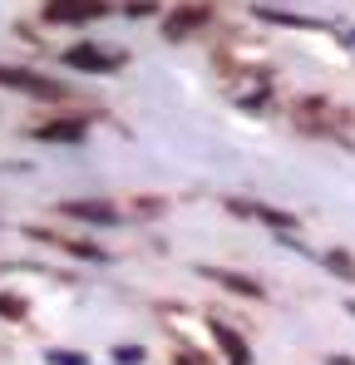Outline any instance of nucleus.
<instances>
[{
    "label": "nucleus",
    "instance_id": "f257e3e1",
    "mask_svg": "<svg viewBox=\"0 0 355 365\" xmlns=\"http://www.w3.org/2000/svg\"><path fill=\"white\" fill-rule=\"evenodd\" d=\"M94 15H104V0H50L45 5V20H59V25L94 20Z\"/></svg>",
    "mask_w": 355,
    "mask_h": 365
},
{
    "label": "nucleus",
    "instance_id": "f03ea898",
    "mask_svg": "<svg viewBox=\"0 0 355 365\" xmlns=\"http://www.w3.org/2000/svg\"><path fill=\"white\" fill-rule=\"evenodd\" d=\"M64 64L104 74V69H118V55H104V50H94V45H74V50H64Z\"/></svg>",
    "mask_w": 355,
    "mask_h": 365
},
{
    "label": "nucleus",
    "instance_id": "7ed1b4c3",
    "mask_svg": "<svg viewBox=\"0 0 355 365\" xmlns=\"http://www.w3.org/2000/svg\"><path fill=\"white\" fill-rule=\"evenodd\" d=\"M0 84H10V89H25V94H59V84L50 79H35V74H25V69H0Z\"/></svg>",
    "mask_w": 355,
    "mask_h": 365
},
{
    "label": "nucleus",
    "instance_id": "20e7f679",
    "mask_svg": "<svg viewBox=\"0 0 355 365\" xmlns=\"http://www.w3.org/2000/svg\"><path fill=\"white\" fill-rule=\"evenodd\" d=\"M35 138H45V143H79L84 138V119H55L45 128H35Z\"/></svg>",
    "mask_w": 355,
    "mask_h": 365
},
{
    "label": "nucleus",
    "instance_id": "39448f33",
    "mask_svg": "<svg viewBox=\"0 0 355 365\" xmlns=\"http://www.w3.org/2000/svg\"><path fill=\"white\" fill-rule=\"evenodd\" d=\"M64 212L69 217H84V222H114L118 217L109 202H64Z\"/></svg>",
    "mask_w": 355,
    "mask_h": 365
},
{
    "label": "nucleus",
    "instance_id": "423d86ee",
    "mask_svg": "<svg viewBox=\"0 0 355 365\" xmlns=\"http://www.w3.org/2000/svg\"><path fill=\"white\" fill-rule=\"evenodd\" d=\"M237 212H252V217H262V222H272V227H292V217L287 212H272V207H262V202H232Z\"/></svg>",
    "mask_w": 355,
    "mask_h": 365
},
{
    "label": "nucleus",
    "instance_id": "0eeeda50",
    "mask_svg": "<svg viewBox=\"0 0 355 365\" xmlns=\"http://www.w3.org/2000/svg\"><path fill=\"white\" fill-rule=\"evenodd\" d=\"M212 336L227 346V356H232V365H247V346H242V336L237 331H227V326H212Z\"/></svg>",
    "mask_w": 355,
    "mask_h": 365
},
{
    "label": "nucleus",
    "instance_id": "6e6552de",
    "mask_svg": "<svg viewBox=\"0 0 355 365\" xmlns=\"http://www.w3.org/2000/svg\"><path fill=\"white\" fill-rule=\"evenodd\" d=\"M202 20H207V10H182V15H168V35H182V30L202 25Z\"/></svg>",
    "mask_w": 355,
    "mask_h": 365
},
{
    "label": "nucleus",
    "instance_id": "1a4fd4ad",
    "mask_svg": "<svg viewBox=\"0 0 355 365\" xmlns=\"http://www.w3.org/2000/svg\"><path fill=\"white\" fill-rule=\"evenodd\" d=\"M114 361H118V365H138V361H143V351H138V346H118Z\"/></svg>",
    "mask_w": 355,
    "mask_h": 365
},
{
    "label": "nucleus",
    "instance_id": "9d476101",
    "mask_svg": "<svg viewBox=\"0 0 355 365\" xmlns=\"http://www.w3.org/2000/svg\"><path fill=\"white\" fill-rule=\"evenodd\" d=\"M20 311H25L20 297H0V316H20Z\"/></svg>",
    "mask_w": 355,
    "mask_h": 365
},
{
    "label": "nucleus",
    "instance_id": "9b49d317",
    "mask_svg": "<svg viewBox=\"0 0 355 365\" xmlns=\"http://www.w3.org/2000/svg\"><path fill=\"white\" fill-rule=\"evenodd\" d=\"M50 365H84V356H69V351H50Z\"/></svg>",
    "mask_w": 355,
    "mask_h": 365
}]
</instances>
